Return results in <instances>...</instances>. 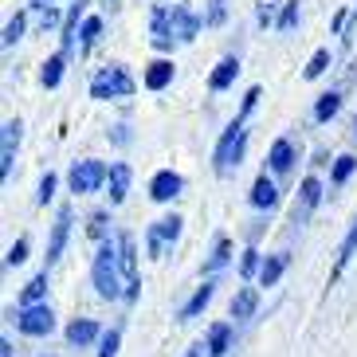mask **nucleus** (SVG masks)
<instances>
[{"label": "nucleus", "instance_id": "nucleus-15", "mask_svg": "<svg viewBox=\"0 0 357 357\" xmlns=\"http://www.w3.org/2000/svg\"><path fill=\"white\" fill-rule=\"evenodd\" d=\"M126 192H130V165L118 161V165H110V204H122Z\"/></svg>", "mask_w": 357, "mask_h": 357}, {"label": "nucleus", "instance_id": "nucleus-17", "mask_svg": "<svg viewBox=\"0 0 357 357\" xmlns=\"http://www.w3.org/2000/svg\"><path fill=\"white\" fill-rule=\"evenodd\" d=\"M95 337H98V326L91 322V318H75V322L67 326V342H71V346H91Z\"/></svg>", "mask_w": 357, "mask_h": 357}, {"label": "nucleus", "instance_id": "nucleus-23", "mask_svg": "<svg viewBox=\"0 0 357 357\" xmlns=\"http://www.w3.org/2000/svg\"><path fill=\"white\" fill-rule=\"evenodd\" d=\"M255 306H259V294H255V287H243V291L236 294V303H231V318H252Z\"/></svg>", "mask_w": 357, "mask_h": 357}, {"label": "nucleus", "instance_id": "nucleus-33", "mask_svg": "<svg viewBox=\"0 0 357 357\" xmlns=\"http://www.w3.org/2000/svg\"><path fill=\"white\" fill-rule=\"evenodd\" d=\"M294 24H298V0H287L283 12H279V24H275V28H279V32H291Z\"/></svg>", "mask_w": 357, "mask_h": 357}, {"label": "nucleus", "instance_id": "nucleus-30", "mask_svg": "<svg viewBox=\"0 0 357 357\" xmlns=\"http://www.w3.org/2000/svg\"><path fill=\"white\" fill-rule=\"evenodd\" d=\"M231 259V243H228V236H220V240H216V248H212V259H208V275L212 271H220L224 263Z\"/></svg>", "mask_w": 357, "mask_h": 357}, {"label": "nucleus", "instance_id": "nucleus-36", "mask_svg": "<svg viewBox=\"0 0 357 357\" xmlns=\"http://www.w3.org/2000/svg\"><path fill=\"white\" fill-rule=\"evenodd\" d=\"M20 36H24V12H16V16L8 20V28H4V47H12Z\"/></svg>", "mask_w": 357, "mask_h": 357}, {"label": "nucleus", "instance_id": "nucleus-25", "mask_svg": "<svg viewBox=\"0 0 357 357\" xmlns=\"http://www.w3.org/2000/svg\"><path fill=\"white\" fill-rule=\"evenodd\" d=\"M43 294H47V275H36L32 283L24 287V294H20V306H24V310H28V306H43V303H40Z\"/></svg>", "mask_w": 357, "mask_h": 357}, {"label": "nucleus", "instance_id": "nucleus-29", "mask_svg": "<svg viewBox=\"0 0 357 357\" xmlns=\"http://www.w3.org/2000/svg\"><path fill=\"white\" fill-rule=\"evenodd\" d=\"M98 36H102V20H98V16H86V20H83V36H79V40H83V52L95 47Z\"/></svg>", "mask_w": 357, "mask_h": 357}, {"label": "nucleus", "instance_id": "nucleus-24", "mask_svg": "<svg viewBox=\"0 0 357 357\" xmlns=\"http://www.w3.org/2000/svg\"><path fill=\"white\" fill-rule=\"evenodd\" d=\"M283 267H287V255H267L263 267H259V283L263 287H275V283H279V275H283Z\"/></svg>", "mask_w": 357, "mask_h": 357}, {"label": "nucleus", "instance_id": "nucleus-39", "mask_svg": "<svg viewBox=\"0 0 357 357\" xmlns=\"http://www.w3.org/2000/svg\"><path fill=\"white\" fill-rule=\"evenodd\" d=\"M28 259V240H16L8 248V267H16V263H24Z\"/></svg>", "mask_w": 357, "mask_h": 357}, {"label": "nucleus", "instance_id": "nucleus-9", "mask_svg": "<svg viewBox=\"0 0 357 357\" xmlns=\"http://www.w3.org/2000/svg\"><path fill=\"white\" fill-rule=\"evenodd\" d=\"M200 24H204L200 16H192L185 4H177V8H173V40L192 43V40H197V32H200Z\"/></svg>", "mask_w": 357, "mask_h": 357}, {"label": "nucleus", "instance_id": "nucleus-34", "mask_svg": "<svg viewBox=\"0 0 357 357\" xmlns=\"http://www.w3.org/2000/svg\"><path fill=\"white\" fill-rule=\"evenodd\" d=\"M275 12H279V0H259V4H255V16H259L263 28H267V24H279Z\"/></svg>", "mask_w": 357, "mask_h": 357}, {"label": "nucleus", "instance_id": "nucleus-42", "mask_svg": "<svg viewBox=\"0 0 357 357\" xmlns=\"http://www.w3.org/2000/svg\"><path fill=\"white\" fill-rule=\"evenodd\" d=\"M0 357H12V342H0Z\"/></svg>", "mask_w": 357, "mask_h": 357}, {"label": "nucleus", "instance_id": "nucleus-19", "mask_svg": "<svg viewBox=\"0 0 357 357\" xmlns=\"http://www.w3.org/2000/svg\"><path fill=\"white\" fill-rule=\"evenodd\" d=\"M169 83H173V63H169V59H153L149 71H146V86L149 91H165Z\"/></svg>", "mask_w": 357, "mask_h": 357}, {"label": "nucleus", "instance_id": "nucleus-35", "mask_svg": "<svg viewBox=\"0 0 357 357\" xmlns=\"http://www.w3.org/2000/svg\"><path fill=\"white\" fill-rule=\"evenodd\" d=\"M224 16H228V8H224V0H208V12H204V24L208 28H220Z\"/></svg>", "mask_w": 357, "mask_h": 357}, {"label": "nucleus", "instance_id": "nucleus-18", "mask_svg": "<svg viewBox=\"0 0 357 357\" xmlns=\"http://www.w3.org/2000/svg\"><path fill=\"white\" fill-rule=\"evenodd\" d=\"M291 161H294V146H291V137H279L271 146V153H267V165L275 169V173H287L291 169Z\"/></svg>", "mask_w": 357, "mask_h": 357}, {"label": "nucleus", "instance_id": "nucleus-13", "mask_svg": "<svg viewBox=\"0 0 357 357\" xmlns=\"http://www.w3.org/2000/svg\"><path fill=\"white\" fill-rule=\"evenodd\" d=\"M236 75H240V59H236V55L220 59L216 71H212V79H208V91H228V86L236 83Z\"/></svg>", "mask_w": 357, "mask_h": 357}, {"label": "nucleus", "instance_id": "nucleus-5", "mask_svg": "<svg viewBox=\"0 0 357 357\" xmlns=\"http://www.w3.org/2000/svg\"><path fill=\"white\" fill-rule=\"evenodd\" d=\"M177 236H181V216H161L158 224H149V231H146L149 255H153V259H161V255H165V248H173V243H177Z\"/></svg>", "mask_w": 357, "mask_h": 357}, {"label": "nucleus", "instance_id": "nucleus-1", "mask_svg": "<svg viewBox=\"0 0 357 357\" xmlns=\"http://www.w3.org/2000/svg\"><path fill=\"white\" fill-rule=\"evenodd\" d=\"M255 98H259V86H252L248 95H243V110L240 118L231 122L228 130H224V137L216 142V153H212V165H216V173H228L231 165H240L243 158V142H248V130H243V122H248V114H252Z\"/></svg>", "mask_w": 357, "mask_h": 357}, {"label": "nucleus", "instance_id": "nucleus-22", "mask_svg": "<svg viewBox=\"0 0 357 357\" xmlns=\"http://www.w3.org/2000/svg\"><path fill=\"white\" fill-rule=\"evenodd\" d=\"M228 342H231V326L228 322H216L208 330V346H204V349H208L212 357H224V354H228Z\"/></svg>", "mask_w": 357, "mask_h": 357}, {"label": "nucleus", "instance_id": "nucleus-43", "mask_svg": "<svg viewBox=\"0 0 357 357\" xmlns=\"http://www.w3.org/2000/svg\"><path fill=\"white\" fill-rule=\"evenodd\" d=\"M200 349H204V346H192V349H185V357H200Z\"/></svg>", "mask_w": 357, "mask_h": 357}, {"label": "nucleus", "instance_id": "nucleus-32", "mask_svg": "<svg viewBox=\"0 0 357 357\" xmlns=\"http://www.w3.org/2000/svg\"><path fill=\"white\" fill-rule=\"evenodd\" d=\"M326 67H330V52H326V47H318L314 55H310V63H306V79H318V75L326 71Z\"/></svg>", "mask_w": 357, "mask_h": 357}, {"label": "nucleus", "instance_id": "nucleus-7", "mask_svg": "<svg viewBox=\"0 0 357 357\" xmlns=\"http://www.w3.org/2000/svg\"><path fill=\"white\" fill-rule=\"evenodd\" d=\"M16 326L28 337H47L55 330V314H52V306H28V310H20Z\"/></svg>", "mask_w": 357, "mask_h": 357}, {"label": "nucleus", "instance_id": "nucleus-10", "mask_svg": "<svg viewBox=\"0 0 357 357\" xmlns=\"http://www.w3.org/2000/svg\"><path fill=\"white\" fill-rule=\"evenodd\" d=\"M181 189H185V181H181L177 173H173V169H161L158 177L149 181V197L161 200V204H165V200H173Z\"/></svg>", "mask_w": 357, "mask_h": 357}, {"label": "nucleus", "instance_id": "nucleus-6", "mask_svg": "<svg viewBox=\"0 0 357 357\" xmlns=\"http://www.w3.org/2000/svg\"><path fill=\"white\" fill-rule=\"evenodd\" d=\"M118 255H122V279H126V298L134 303V298H137V287H142V279H137V243H134V236H118Z\"/></svg>", "mask_w": 357, "mask_h": 357}, {"label": "nucleus", "instance_id": "nucleus-31", "mask_svg": "<svg viewBox=\"0 0 357 357\" xmlns=\"http://www.w3.org/2000/svg\"><path fill=\"white\" fill-rule=\"evenodd\" d=\"M354 169H357V158H349V153H342V158L334 161V173H330V181H334V185H346Z\"/></svg>", "mask_w": 357, "mask_h": 357}, {"label": "nucleus", "instance_id": "nucleus-12", "mask_svg": "<svg viewBox=\"0 0 357 357\" xmlns=\"http://www.w3.org/2000/svg\"><path fill=\"white\" fill-rule=\"evenodd\" d=\"M67 231H71V208H59L52 224V243H47V263H55L63 255V243H67Z\"/></svg>", "mask_w": 357, "mask_h": 357}, {"label": "nucleus", "instance_id": "nucleus-21", "mask_svg": "<svg viewBox=\"0 0 357 357\" xmlns=\"http://www.w3.org/2000/svg\"><path fill=\"white\" fill-rule=\"evenodd\" d=\"M275 200H279V189H275V181L263 173V177L252 185V204H255V208H271Z\"/></svg>", "mask_w": 357, "mask_h": 357}, {"label": "nucleus", "instance_id": "nucleus-2", "mask_svg": "<svg viewBox=\"0 0 357 357\" xmlns=\"http://www.w3.org/2000/svg\"><path fill=\"white\" fill-rule=\"evenodd\" d=\"M91 275H95V287L102 298H118V294H126V279H122V255H118V243L102 240V248H98L95 255V267H91Z\"/></svg>", "mask_w": 357, "mask_h": 357}, {"label": "nucleus", "instance_id": "nucleus-4", "mask_svg": "<svg viewBox=\"0 0 357 357\" xmlns=\"http://www.w3.org/2000/svg\"><path fill=\"white\" fill-rule=\"evenodd\" d=\"M106 177H110V169H106L102 161L86 158V161H75L71 177H67V181H71V192H79V197H83V192H95Z\"/></svg>", "mask_w": 357, "mask_h": 357}, {"label": "nucleus", "instance_id": "nucleus-3", "mask_svg": "<svg viewBox=\"0 0 357 357\" xmlns=\"http://www.w3.org/2000/svg\"><path fill=\"white\" fill-rule=\"evenodd\" d=\"M134 95V79L126 75V67H102V71L91 79V98L106 102V98H130Z\"/></svg>", "mask_w": 357, "mask_h": 357}, {"label": "nucleus", "instance_id": "nucleus-44", "mask_svg": "<svg viewBox=\"0 0 357 357\" xmlns=\"http://www.w3.org/2000/svg\"><path fill=\"white\" fill-rule=\"evenodd\" d=\"M354 134H357V118H354Z\"/></svg>", "mask_w": 357, "mask_h": 357}, {"label": "nucleus", "instance_id": "nucleus-16", "mask_svg": "<svg viewBox=\"0 0 357 357\" xmlns=\"http://www.w3.org/2000/svg\"><path fill=\"white\" fill-rule=\"evenodd\" d=\"M357 255V220L349 224V236L342 240V252H337V263H334V271H330V283H337V275L349 267V259Z\"/></svg>", "mask_w": 357, "mask_h": 357}, {"label": "nucleus", "instance_id": "nucleus-14", "mask_svg": "<svg viewBox=\"0 0 357 357\" xmlns=\"http://www.w3.org/2000/svg\"><path fill=\"white\" fill-rule=\"evenodd\" d=\"M153 47L169 52L173 47V16L165 8H153Z\"/></svg>", "mask_w": 357, "mask_h": 357}, {"label": "nucleus", "instance_id": "nucleus-11", "mask_svg": "<svg viewBox=\"0 0 357 357\" xmlns=\"http://www.w3.org/2000/svg\"><path fill=\"white\" fill-rule=\"evenodd\" d=\"M16 146H20V122H4V142H0V177H8V173H12Z\"/></svg>", "mask_w": 357, "mask_h": 357}, {"label": "nucleus", "instance_id": "nucleus-8", "mask_svg": "<svg viewBox=\"0 0 357 357\" xmlns=\"http://www.w3.org/2000/svg\"><path fill=\"white\" fill-rule=\"evenodd\" d=\"M318 200H322V181H318V177H306L303 189H298V200H294V224H306V220H310V212H314Z\"/></svg>", "mask_w": 357, "mask_h": 357}, {"label": "nucleus", "instance_id": "nucleus-27", "mask_svg": "<svg viewBox=\"0 0 357 357\" xmlns=\"http://www.w3.org/2000/svg\"><path fill=\"white\" fill-rule=\"evenodd\" d=\"M342 110V95L337 91H330V95H322L318 98V106H314V122H330V118Z\"/></svg>", "mask_w": 357, "mask_h": 357}, {"label": "nucleus", "instance_id": "nucleus-37", "mask_svg": "<svg viewBox=\"0 0 357 357\" xmlns=\"http://www.w3.org/2000/svg\"><path fill=\"white\" fill-rule=\"evenodd\" d=\"M259 267H263V263H259V252H255V248H248V252H243V259H240V275H243V279H252Z\"/></svg>", "mask_w": 357, "mask_h": 357}, {"label": "nucleus", "instance_id": "nucleus-40", "mask_svg": "<svg viewBox=\"0 0 357 357\" xmlns=\"http://www.w3.org/2000/svg\"><path fill=\"white\" fill-rule=\"evenodd\" d=\"M52 197H55V173H43V181H40V204H47Z\"/></svg>", "mask_w": 357, "mask_h": 357}, {"label": "nucleus", "instance_id": "nucleus-38", "mask_svg": "<svg viewBox=\"0 0 357 357\" xmlns=\"http://www.w3.org/2000/svg\"><path fill=\"white\" fill-rule=\"evenodd\" d=\"M118 342H122V334H118V330H106V334H102V349H98V357H114V354H118Z\"/></svg>", "mask_w": 357, "mask_h": 357}, {"label": "nucleus", "instance_id": "nucleus-26", "mask_svg": "<svg viewBox=\"0 0 357 357\" xmlns=\"http://www.w3.org/2000/svg\"><path fill=\"white\" fill-rule=\"evenodd\" d=\"M83 8H86V0H79V4L71 8V16H67V24H63V55L75 47V36H83L79 32V16H83Z\"/></svg>", "mask_w": 357, "mask_h": 357}, {"label": "nucleus", "instance_id": "nucleus-41", "mask_svg": "<svg viewBox=\"0 0 357 357\" xmlns=\"http://www.w3.org/2000/svg\"><path fill=\"white\" fill-rule=\"evenodd\" d=\"M86 231H91L95 240H102V236H106V212H95V216H91V228H86Z\"/></svg>", "mask_w": 357, "mask_h": 357}, {"label": "nucleus", "instance_id": "nucleus-28", "mask_svg": "<svg viewBox=\"0 0 357 357\" xmlns=\"http://www.w3.org/2000/svg\"><path fill=\"white\" fill-rule=\"evenodd\" d=\"M63 63H67V55L59 52V55H52L47 63H43V86L52 91V86H59V79H63Z\"/></svg>", "mask_w": 357, "mask_h": 357}, {"label": "nucleus", "instance_id": "nucleus-20", "mask_svg": "<svg viewBox=\"0 0 357 357\" xmlns=\"http://www.w3.org/2000/svg\"><path fill=\"white\" fill-rule=\"evenodd\" d=\"M212 294H216V287L212 283H204V287H197V294H192L189 303L181 306V322H189V318H197L200 310H204V306L212 303Z\"/></svg>", "mask_w": 357, "mask_h": 357}]
</instances>
